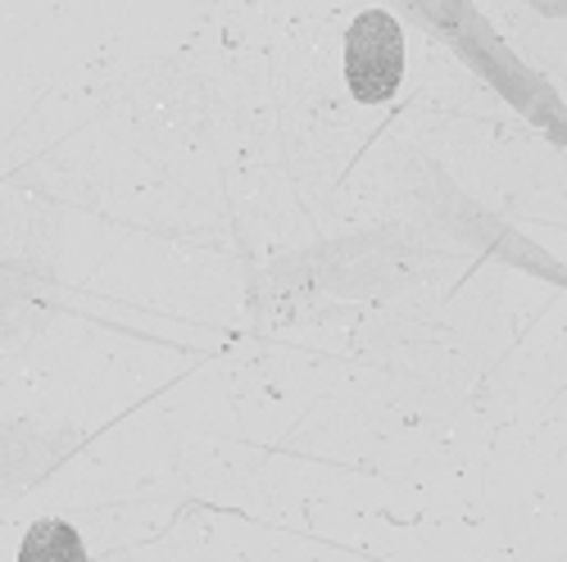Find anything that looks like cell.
Wrapping results in <instances>:
<instances>
[{
    "label": "cell",
    "instance_id": "obj_1",
    "mask_svg": "<svg viewBox=\"0 0 567 562\" xmlns=\"http://www.w3.org/2000/svg\"><path fill=\"white\" fill-rule=\"evenodd\" d=\"M346 86L359 105H386L404 82V32L386 10H363L346 28Z\"/></svg>",
    "mask_w": 567,
    "mask_h": 562
},
{
    "label": "cell",
    "instance_id": "obj_2",
    "mask_svg": "<svg viewBox=\"0 0 567 562\" xmlns=\"http://www.w3.org/2000/svg\"><path fill=\"white\" fill-rule=\"evenodd\" d=\"M19 562H86V544L69 522L45 518L23 535Z\"/></svg>",
    "mask_w": 567,
    "mask_h": 562
},
{
    "label": "cell",
    "instance_id": "obj_3",
    "mask_svg": "<svg viewBox=\"0 0 567 562\" xmlns=\"http://www.w3.org/2000/svg\"><path fill=\"white\" fill-rule=\"evenodd\" d=\"M532 6H536L540 14H549V19H558V14H567V0H532Z\"/></svg>",
    "mask_w": 567,
    "mask_h": 562
}]
</instances>
